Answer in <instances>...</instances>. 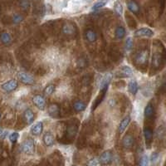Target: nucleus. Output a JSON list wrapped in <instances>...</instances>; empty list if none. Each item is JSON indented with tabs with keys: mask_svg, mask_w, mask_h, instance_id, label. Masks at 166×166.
I'll list each match as a JSON object with an SVG mask.
<instances>
[{
	"mask_svg": "<svg viewBox=\"0 0 166 166\" xmlns=\"http://www.w3.org/2000/svg\"><path fill=\"white\" fill-rule=\"evenodd\" d=\"M24 118L28 125L33 123L34 121V113L31 109H27L24 111Z\"/></svg>",
	"mask_w": 166,
	"mask_h": 166,
	"instance_id": "obj_21",
	"label": "nucleus"
},
{
	"mask_svg": "<svg viewBox=\"0 0 166 166\" xmlns=\"http://www.w3.org/2000/svg\"><path fill=\"white\" fill-rule=\"evenodd\" d=\"M0 40L1 42L6 46L10 45L12 43V37L7 32H3L0 34Z\"/></svg>",
	"mask_w": 166,
	"mask_h": 166,
	"instance_id": "obj_18",
	"label": "nucleus"
},
{
	"mask_svg": "<svg viewBox=\"0 0 166 166\" xmlns=\"http://www.w3.org/2000/svg\"><path fill=\"white\" fill-rule=\"evenodd\" d=\"M43 130V125L42 122H38V123L34 124L32 127H31V133L34 135V136H38L42 134Z\"/></svg>",
	"mask_w": 166,
	"mask_h": 166,
	"instance_id": "obj_16",
	"label": "nucleus"
},
{
	"mask_svg": "<svg viewBox=\"0 0 166 166\" xmlns=\"http://www.w3.org/2000/svg\"><path fill=\"white\" fill-rule=\"evenodd\" d=\"M34 149H35V145L33 142V140L28 139L26 140L21 146V150L23 153L27 154H32L34 152Z\"/></svg>",
	"mask_w": 166,
	"mask_h": 166,
	"instance_id": "obj_2",
	"label": "nucleus"
},
{
	"mask_svg": "<svg viewBox=\"0 0 166 166\" xmlns=\"http://www.w3.org/2000/svg\"><path fill=\"white\" fill-rule=\"evenodd\" d=\"M144 136H145V139L146 142H150L152 138H153V131L149 127H145L144 129Z\"/></svg>",
	"mask_w": 166,
	"mask_h": 166,
	"instance_id": "obj_25",
	"label": "nucleus"
},
{
	"mask_svg": "<svg viewBox=\"0 0 166 166\" xmlns=\"http://www.w3.org/2000/svg\"><path fill=\"white\" fill-rule=\"evenodd\" d=\"M0 119H1V113H0Z\"/></svg>",
	"mask_w": 166,
	"mask_h": 166,
	"instance_id": "obj_41",
	"label": "nucleus"
},
{
	"mask_svg": "<svg viewBox=\"0 0 166 166\" xmlns=\"http://www.w3.org/2000/svg\"><path fill=\"white\" fill-rule=\"evenodd\" d=\"M73 108L77 112H81L86 109V105L81 101H76L73 103Z\"/></svg>",
	"mask_w": 166,
	"mask_h": 166,
	"instance_id": "obj_23",
	"label": "nucleus"
},
{
	"mask_svg": "<svg viewBox=\"0 0 166 166\" xmlns=\"http://www.w3.org/2000/svg\"><path fill=\"white\" fill-rule=\"evenodd\" d=\"M133 46V41L131 39V38H128L126 39V48L127 50H131Z\"/></svg>",
	"mask_w": 166,
	"mask_h": 166,
	"instance_id": "obj_37",
	"label": "nucleus"
},
{
	"mask_svg": "<svg viewBox=\"0 0 166 166\" xmlns=\"http://www.w3.org/2000/svg\"><path fill=\"white\" fill-rule=\"evenodd\" d=\"M114 9H115V12H116L117 15L121 16L123 14V6L120 2H117V3H115Z\"/></svg>",
	"mask_w": 166,
	"mask_h": 166,
	"instance_id": "obj_26",
	"label": "nucleus"
},
{
	"mask_svg": "<svg viewBox=\"0 0 166 166\" xmlns=\"http://www.w3.org/2000/svg\"><path fill=\"white\" fill-rule=\"evenodd\" d=\"M18 78L20 79L22 82L26 84V85H33L35 82L34 78L30 74L24 72V71H21V72L18 73Z\"/></svg>",
	"mask_w": 166,
	"mask_h": 166,
	"instance_id": "obj_5",
	"label": "nucleus"
},
{
	"mask_svg": "<svg viewBox=\"0 0 166 166\" xmlns=\"http://www.w3.org/2000/svg\"><path fill=\"white\" fill-rule=\"evenodd\" d=\"M23 19H24L23 16L21 15V14H18V13L14 14V15L13 16V18H12V21H13V23H15V24L20 23L21 22H23Z\"/></svg>",
	"mask_w": 166,
	"mask_h": 166,
	"instance_id": "obj_32",
	"label": "nucleus"
},
{
	"mask_svg": "<svg viewBox=\"0 0 166 166\" xmlns=\"http://www.w3.org/2000/svg\"><path fill=\"white\" fill-rule=\"evenodd\" d=\"M48 114H49V116L56 118V117H58V116H59L60 108H59V106H58V104L53 103V104H51L50 106H48Z\"/></svg>",
	"mask_w": 166,
	"mask_h": 166,
	"instance_id": "obj_12",
	"label": "nucleus"
},
{
	"mask_svg": "<svg viewBox=\"0 0 166 166\" xmlns=\"http://www.w3.org/2000/svg\"><path fill=\"white\" fill-rule=\"evenodd\" d=\"M157 158H158V154H157V153L152 154V161H154Z\"/></svg>",
	"mask_w": 166,
	"mask_h": 166,
	"instance_id": "obj_38",
	"label": "nucleus"
},
{
	"mask_svg": "<svg viewBox=\"0 0 166 166\" xmlns=\"http://www.w3.org/2000/svg\"><path fill=\"white\" fill-rule=\"evenodd\" d=\"M107 89H108V86H105V87H103L102 89H101V91H100L98 96L95 99V101H94L93 104H92V107H91V110H92V111L96 110V107L101 103V101H103L105 95H106V91H107Z\"/></svg>",
	"mask_w": 166,
	"mask_h": 166,
	"instance_id": "obj_6",
	"label": "nucleus"
},
{
	"mask_svg": "<svg viewBox=\"0 0 166 166\" xmlns=\"http://www.w3.org/2000/svg\"><path fill=\"white\" fill-rule=\"evenodd\" d=\"M106 3H107V0H101V1H99L96 4H94V6L92 7V10L96 11L100 9V8H103L104 6L106 5Z\"/></svg>",
	"mask_w": 166,
	"mask_h": 166,
	"instance_id": "obj_28",
	"label": "nucleus"
},
{
	"mask_svg": "<svg viewBox=\"0 0 166 166\" xmlns=\"http://www.w3.org/2000/svg\"><path fill=\"white\" fill-rule=\"evenodd\" d=\"M87 166H101V164L97 158L91 159L86 164Z\"/></svg>",
	"mask_w": 166,
	"mask_h": 166,
	"instance_id": "obj_33",
	"label": "nucleus"
},
{
	"mask_svg": "<svg viewBox=\"0 0 166 166\" xmlns=\"http://www.w3.org/2000/svg\"><path fill=\"white\" fill-rule=\"evenodd\" d=\"M100 162L102 164H109L112 160V154L110 150H106L101 154L100 156Z\"/></svg>",
	"mask_w": 166,
	"mask_h": 166,
	"instance_id": "obj_11",
	"label": "nucleus"
},
{
	"mask_svg": "<svg viewBox=\"0 0 166 166\" xmlns=\"http://www.w3.org/2000/svg\"><path fill=\"white\" fill-rule=\"evenodd\" d=\"M77 132V127L75 125H71L70 126H68L67 128V134L69 136H75V135Z\"/></svg>",
	"mask_w": 166,
	"mask_h": 166,
	"instance_id": "obj_27",
	"label": "nucleus"
},
{
	"mask_svg": "<svg viewBox=\"0 0 166 166\" xmlns=\"http://www.w3.org/2000/svg\"><path fill=\"white\" fill-rule=\"evenodd\" d=\"M79 62H81V64H79V67H84L85 66V62H84L85 61L83 60V59H80Z\"/></svg>",
	"mask_w": 166,
	"mask_h": 166,
	"instance_id": "obj_39",
	"label": "nucleus"
},
{
	"mask_svg": "<svg viewBox=\"0 0 166 166\" xmlns=\"http://www.w3.org/2000/svg\"><path fill=\"white\" fill-rule=\"evenodd\" d=\"M18 136H19V135H18V132H13V133H12L11 135H9V141H10L12 143H15L16 141H18Z\"/></svg>",
	"mask_w": 166,
	"mask_h": 166,
	"instance_id": "obj_36",
	"label": "nucleus"
},
{
	"mask_svg": "<svg viewBox=\"0 0 166 166\" xmlns=\"http://www.w3.org/2000/svg\"><path fill=\"white\" fill-rule=\"evenodd\" d=\"M161 63V57L159 54H154L153 57V65L154 67L158 68L160 66Z\"/></svg>",
	"mask_w": 166,
	"mask_h": 166,
	"instance_id": "obj_31",
	"label": "nucleus"
},
{
	"mask_svg": "<svg viewBox=\"0 0 166 166\" xmlns=\"http://www.w3.org/2000/svg\"><path fill=\"white\" fill-rule=\"evenodd\" d=\"M149 58V51L144 50L141 51V53H138L136 57V63L138 66H144L145 65Z\"/></svg>",
	"mask_w": 166,
	"mask_h": 166,
	"instance_id": "obj_3",
	"label": "nucleus"
},
{
	"mask_svg": "<svg viewBox=\"0 0 166 166\" xmlns=\"http://www.w3.org/2000/svg\"><path fill=\"white\" fill-rule=\"evenodd\" d=\"M43 139V142L47 146H52L54 144V138L51 132H46Z\"/></svg>",
	"mask_w": 166,
	"mask_h": 166,
	"instance_id": "obj_20",
	"label": "nucleus"
},
{
	"mask_svg": "<svg viewBox=\"0 0 166 166\" xmlns=\"http://www.w3.org/2000/svg\"><path fill=\"white\" fill-rule=\"evenodd\" d=\"M121 73H123L124 75L126 76H132L133 75V71L131 69L130 67L128 66H123L121 68Z\"/></svg>",
	"mask_w": 166,
	"mask_h": 166,
	"instance_id": "obj_30",
	"label": "nucleus"
},
{
	"mask_svg": "<svg viewBox=\"0 0 166 166\" xmlns=\"http://www.w3.org/2000/svg\"><path fill=\"white\" fill-rule=\"evenodd\" d=\"M33 102L39 110H41V111H44L45 110L46 103L45 100H44L43 96H41V95H36V96H34L33 97Z\"/></svg>",
	"mask_w": 166,
	"mask_h": 166,
	"instance_id": "obj_8",
	"label": "nucleus"
},
{
	"mask_svg": "<svg viewBox=\"0 0 166 166\" xmlns=\"http://www.w3.org/2000/svg\"><path fill=\"white\" fill-rule=\"evenodd\" d=\"M111 78H112V75H111V73H107V74H106L104 76H102L101 80H100V82H99L100 88L102 89L103 87H105V86H108L109 83L111 81Z\"/></svg>",
	"mask_w": 166,
	"mask_h": 166,
	"instance_id": "obj_17",
	"label": "nucleus"
},
{
	"mask_svg": "<svg viewBox=\"0 0 166 166\" xmlns=\"http://www.w3.org/2000/svg\"><path fill=\"white\" fill-rule=\"evenodd\" d=\"M127 8L130 11H131L132 13H135V14H139L140 13V6L137 3H136V1H134V0H131V1H129L128 3H127Z\"/></svg>",
	"mask_w": 166,
	"mask_h": 166,
	"instance_id": "obj_13",
	"label": "nucleus"
},
{
	"mask_svg": "<svg viewBox=\"0 0 166 166\" xmlns=\"http://www.w3.org/2000/svg\"><path fill=\"white\" fill-rule=\"evenodd\" d=\"M76 28L72 23H66L62 26V33L67 36H73L76 34Z\"/></svg>",
	"mask_w": 166,
	"mask_h": 166,
	"instance_id": "obj_9",
	"label": "nucleus"
},
{
	"mask_svg": "<svg viewBox=\"0 0 166 166\" xmlns=\"http://www.w3.org/2000/svg\"><path fill=\"white\" fill-rule=\"evenodd\" d=\"M135 36L136 37H145V38H151L154 35V33L153 31L148 28H141L140 29L135 32Z\"/></svg>",
	"mask_w": 166,
	"mask_h": 166,
	"instance_id": "obj_7",
	"label": "nucleus"
},
{
	"mask_svg": "<svg viewBox=\"0 0 166 166\" xmlns=\"http://www.w3.org/2000/svg\"><path fill=\"white\" fill-rule=\"evenodd\" d=\"M128 91L131 92L132 95H136L138 91V83L136 80L133 79L131 80L128 84Z\"/></svg>",
	"mask_w": 166,
	"mask_h": 166,
	"instance_id": "obj_22",
	"label": "nucleus"
},
{
	"mask_svg": "<svg viewBox=\"0 0 166 166\" xmlns=\"http://www.w3.org/2000/svg\"><path fill=\"white\" fill-rule=\"evenodd\" d=\"M85 36H86L87 41L90 43H94L97 39V35H96V32L92 29H87L85 33Z\"/></svg>",
	"mask_w": 166,
	"mask_h": 166,
	"instance_id": "obj_19",
	"label": "nucleus"
},
{
	"mask_svg": "<svg viewBox=\"0 0 166 166\" xmlns=\"http://www.w3.org/2000/svg\"><path fill=\"white\" fill-rule=\"evenodd\" d=\"M3 131H2V130H1V129H0V135H1V134L3 133Z\"/></svg>",
	"mask_w": 166,
	"mask_h": 166,
	"instance_id": "obj_40",
	"label": "nucleus"
},
{
	"mask_svg": "<svg viewBox=\"0 0 166 166\" xmlns=\"http://www.w3.org/2000/svg\"><path fill=\"white\" fill-rule=\"evenodd\" d=\"M145 116L146 119H152L154 114V106L152 103H148L146 105L145 108V111H144Z\"/></svg>",
	"mask_w": 166,
	"mask_h": 166,
	"instance_id": "obj_15",
	"label": "nucleus"
},
{
	"mask_svg": "<svg viewBox=\"0 0 166 166\" xmlns=\"http://www.w3.org/2000/svg\"><path fill=\"white\" fill-rule=\"evenodd\" d=\"M115 35L117 39H122L126 35V29L122 26H119L117 27L115 31Z\"/></svg>",
	"mask_w": 166,
	"mask_h": 166,
	"instance_id": "obj_24",
	"label": "nucleus"
},
{
	"mask_svg": "<svg viewBox=\"0 0 166 166\" xmlns=\"http://www.w3.org/2000/svg\"><path fill=\"white\" fill-rule=\"evenodd\" d=\"M19 4L23 10H28L30 7V3L28 2V0H21Z\"/></svg>",
	"mask_w": 166,
	"mask_h": 166,
	"instance_id": "obj_34",
	"label": "nucleus"
},
{
	"mask_svg": "<svg viewBox=\"0 0 166 166\" xmlns=\"http://www.w3.org/2000/svg\"><path fill=\"white\" fill-rule=\"evenodd\" d=\"M134 144H135V139L131 135H126L122 139V145L124 148L126 149H131L133 147Z\"/></svg>",
	"mask_w": 166,
	"mask_h": 166,
	"instance_id": "obj_10",
	"label": "nucleus"
},
{
	"mask_svg": "<svg viewBox=\"0 0 166 166\" xmlns=\"http://www.w3.org/2000/svg\"><path fill=\"white\" fill-rule=\"evenodd\" d=\"M18 86V81L16 80H9L7 82L3 83V85L1 86L2 89L3 91H6V92H11V91H13L14 90L17 89Z\"/></svg>",
	"mask_w": 166,
	"mask_h": 166,
	"instance_id": "obj_4",
	"label": "nucleus"
},
{
	"mask_svg": "<svg viewBox=\"0 0 166 166\" xmlns=\"http://www.w3.org/2000/svg\"><path fill=\"white\" fill-rule=\"evenodd\" d=\"M54 91H55V86L53 84H50L46 86L44 89V94L47 96H51L54 92Z\"/></svg>",
	"mask_w": 166,
	"mask_h": 166,
	"instance_id": "obj_29",
	"label": "nucleus"
},
{
	"mask_svg": "<svg viewBox=\"0 0 166 166\" xmlns=\"http://www.w3.org/2000/svg\"><path fill=\"white\" fill-rule=\"evenodd\" d=\"M86 5V0H71L67 3L66 10L68 13H76Z\"/></svg>",
	"mask_w": 166,
	"mask_h": 166,
	"instance_id": "obj_1",
	"label": "nucleus"
},
{
	"mask_svg": "<svg viewBox=\"0 0 166 166\" xmlns=\"http://www.w3.org/2000/svg\"><path fill=\"white\" fill-rule=\"evenodd\" d=\"M0 13H1V9H0Z\"/></svg>",
	"mask_w": 166,
	"mask_h": 166,
	"instance_id": "obj_42",
	"label": "nucleus"
},
{
	"mask_svg": "<svg viewBox=\"0 0 166 166\" xmlns=\"http://www.w3.org/2000/svg\"><path fill=\"white\" fill-rule=\"evenodd\" d=\"M130 122H131V117H130V116H126V117L121 121L120 125H119V133L123 134L124 132H125V131L126 130V128L128 127Z\"/></svg>",
	"mask_w": 166,
	"mask_h": 166,
	"instance_id": "obj_14",
	"label": "nucleus"
},
{
	"mask_svg": "<svg viewBox=\"0 0 166 166\" xmlns=\"http://www.w3.org/2000/svg\"><path fill=\"white\" fill-rule=\"evenodd\" d=\"M149 164V158L147 155L142 156V158L141 159L140 161V164L139 166H148Z\"/></svg>",
	"mask_w": 166,
	"mask_h": 166,
	"instance_id": "obj_35",
	"label": "nucleus"
}]
</instances>
